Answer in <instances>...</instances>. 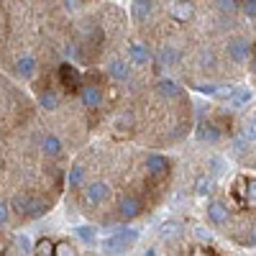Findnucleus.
I'll use <instances>...</instances> for the list:
<instances>
[{
    "instance_id": "f257e3e1",
    "label": "nucleus",
    "mask_w": 256,
    "mask_h": 256,
    "mask_svg": "<svg viewBox=\"0 0 256 256\" xmlns=\"http://www.w3.org/2000/svg\"><path fill=\"white\" fill-rule=\"evenodd\" d=\"M13 205L18 208V212H24V216H31V218H41L44 212L49 210V205L38 198H31V195H16Z\"/></svg>"
},
{
    "instance_id": "f03ea898",
    "label": "nucleus",
    "mask_w": 256,
    "mask_h": 256,
    "mask_svg": "<svg viewBox=\"0 0 256 256\" xmlns=\"http://www.w3.org/2000/svg\"><path fill=\"white\" fill-rule=\"evenodd\" d=\"M108 198H110V187L105 182H92V184H88V190H84V200H88L90 205H102Z\"/></svg>"
},
{
    "instance_id": "7ed1b4c3",
    "label": "nucleus",
    "mask_w": 256,
    "mask_h": 256,
    "mask_svg": "<svg viewBox=\"0 0 256 256\" xmlns=\"http://www.w3.org/2000/svg\"><path fill=\"white\" fill-rule=\"evenodd\" d=\"M228 56L233 62H246L251 56V41H246V38H230L228 41Z\"/></svg>"
},
{
    "instance_id": "20e7f679",
    "label": "nucleus",
    "mask_w": 256,
    "mask_h": 256,
    "mask_svg": "<svg viewBox=\"0 0 256 256\" xmlns=\"http://www.w3.org/2000/svg\"><path fill=\"white\" fill-rule=\"evenodd\" d=\"M208 218H210V223H216V226H226V223L230 220V210H228L226 202L212 200V202L208 205Z\"/></svg>"
},
{
    "instance_id": "39448f33",
    "label": "nucleus",
    "mask_w": 256,
    "mask_h": 256,
    "mask_svg": "<svg viewBox=\"0 0 256 256\" xmlns=\"http://www.w3.org/2000/svg\"><path fill=\"white\" fill-rule=\"evenodd\" d=\"M59 80H62V84L64 88H70V90H80V72H77V67H72V64H67L64 62L62 67H59Z\"/></svg>"
},
{
    "instance_id": "423d86ee",
    "label": "nucleus",
    "mask_w": 256,
    "mask_h": 256,
    "mask_svg": "<svg viewBox=\"0 0 256 256\" xmlns=\"http://www.w3.org/2000/svg\"><path fill=\"white\" fill-rule=\"evenodd\" d=\"M118 212H120V218H123V220L136 218L138 212H141V200H138V198H134V195L123 198V200L118 202Z\"/></svg>"
},
{
    "instance_id": "0eeeda50",
    "label": "nucleus",
    "mask_w": 256,
    "mask_h": 256,
    "mask_svg": "<svg viewBox=\"0 0 256 256\" xmlns=\"http://www.w3.org/2000/svg\"><path fill=\"white\" fill-rule=\"evenodd\" d=\"M80 100H82L84 108H98V105L102 102V92H100V88H95V84H88V88L80 84Z\"/></svg>"
},
{
    "instance_id": "6e6552de",
    "label": "nucleus",
    "mask_w": 256,
    "mask_h": 256,
    "mask_svg": "<svg viewBox=\"0 0 256 256\" xmlns=\"http://www.w3.org/2000/svg\"><path fill=\"white\" fill-rule=\"evenodd\" d=\"M131 13H134V18L138 20V24H146L154 13V0H134Z\"/></svg>"
},
{
    "instance_id": "1a4fd4ad",
    "label": "nucleus",
    "mask_w": 256,
    "mask_h": 256,
    "mask_svg": "<svg viewBox=\"0 0 256 256\" xmlns=\"http://www.w3.org/2000/svg\"><path fill=\"white\" fill-rule=\"evenodd\" d=\"M146 166H148V174H154V177H164L169 172V162L159 154H152L146 159Z\"/></svg>"
},
{
    "instance_id": "9d476101",
    "label": "nucleus",
    "mask_w": 256,
    "mask_h": 256,
    "mask_svg": "<svg viewBox=\"0 0 256 256\" xmlns=\"http://www.w3.org/2000/svg\"><path fill=\"white\" fill-rule=\"evenodd\" d=\"M108 72H110V77L118 80V82H126L128 77H131V67H128V62H123V59H113V62L108 64Z\"/></svg>"
},
{
    "instance_id": "9b49d317",
    "label": "nucleus",
    "mask_w": 256,
    "mask_h": 256,
    "mask_svg": "<svg viewBox=\"0 0 256 256\" xmlns=\"http://www.w3.org/2000/svg\"><path fill=\"white\" fill-rule=\"evenodd\" d=\"M34 72H36V59L34 56H18V62H16V74L18 77H34Z\"/></svg>"
},
{
    "instance_id": "f8f14e48",
    "label": "nucleus",
    "mask_w": 256,
    "mask_h": 256,
    "mask_svg": "<svg viewBox=\"0 0 256 256\" xmlns=\"http://www.w3.org/2000/svg\"><path fill=\"white\" fill-rule=\"evenodd\" d=\"M198 138L205 141V144H216L220 138V131H218V126H212V123H202L198 128Z\"/></svg>"
},
{
    "instance_id": "ddd939ff",
    "label": "nucleus",
    "mask_w": 256,
    "mask_h": 256,
    "mask_svg": "<svg viewBox=\"0 0 256 256\" xmlns=\"http://www.w3.org/2000/svg\"><path fill=\"white\" fill-rule=\"evenodd\" d=\"M156 92L162 95V98H180V84L177 82H172V80H159L156 82Z\"/></svg>"
},
{
    "instance_id": "4468645a",
    "label": "nucleus",
    "mask_w": 256,
    "mask_h": 256,
    "mask_svg": "<svg viewBox=\"0 0 256 256\" xmlns=\"http://www.w3.org/2000/svg\"><path fill=\"white\" fill-rule=\"evenodd\" d=\"M148 56H152V54H148V49L144 44H131V46H128V59H131L134 64H146Z\"/></svg>"
},
{
    "instance_id": "2eb2a0df",
    "label": "nucleus",
    "mask_w": 256,
    "mask_h": 256,
    "mask_svg": "<svg viewBox=\"0 0 256 256\" xmlns=\"http://www.w3.org/2000/svg\"><path fill=\"white\" fill-rule=\"evenodd\" d=\"M41 148H44L46 156H59L62 154V141L56 136H46L44 141H41Z\"/></svg>"
},
{
    "instance_id": "dca6fc26",
    "label": "nucleus",
    "mask_w": 256,
    "mask_h": 256,
    "mask_svg": "<svg viewBox=\"0 0 256 256\" xmlns=\"http://www.w3.org/2000/svg\"><path fill=\"white\" fill-rule=\"evenodd\" d=\"M74 233H77V238L82 244H95V238H98V228L95 226H80V228H74Z\"/></svg>"
},
{
    "instance_id": "f3484780",
    "label": "nucleus",
    "mask_w": 256,
    "mask_h": 256,
    "mask_svg": "<svg viewBox=\"0 0 256 256\" xmlns=\"http://www.w3.org/2000/svg\"><path fill=\"white\" fill-rule=\"evenodd\" d=\"M172 16H174L177 20H190L192 16H195V8H192L190 3H184V0H182V3H177V6L172 8Z\"/></svg>"
},
{
    "instance_id": "a211bd4d",
    "label": "nucleus",
    "mask_w": 256,
    "mask_h": 256,
    "mask_svg": "<svg viewBox=\"0 0 256 256\" xmlns=\"http://www.w3.org/2000/svg\"><path fill=\"white\" fill-rule=\"evenodd\" d=\"M180 230H182V226H180V223L169 220V223H164V226L159 228V236H162L164 241H169V238H177V236H180Z\"/></svg>"
},
{
    "instance_id": "6ab92c4d",
    "label": "nucleus",
    "mask_w": 256,
    "mask_h": 256,
    "mask_svg": "<svg viewBox=\"0 0 256 256\" xmlns=\"http://www.w3.org/2000/svg\"><path fill=\"white\" fill-rule=\"evenodd\" d=\"M116 236H118L126 246H131V244L138 241V230H136V228H116Z\"/></svg>"
},
{
    "instance_id": "aec40b11",
    "label": "nucleus",
    "mask_w": 256,
    "mask_h": 256,
    "mask_svg": "<svg viewBox=\"0 0 256 256\" xmlns=\"http://www.w3.org/2000/svg\"><path fill=\"white\" fill-rule=\"evenodd\" d=\"M102 248H105V251H108V254H123V251H126L128 246H126V244H123V241H120V238L116 236V233H113V236H110V238H105V244H102Z\"/></svg>"
},
{
    "instance_id": "412c9836",
    "label": "nucleus",
    "mask_w": 256,
    "mask_h": 256,
    "mask_svg": "<svg viewBox=\"0 0 256 256\" xmlns=\"http://www.w3.org/2000/svg\"><path fill=\"white\" fill-rule=\"evenodd\" d=\"M177 59H180V54H177L174 46H164L159 52V64H162V67H169V64H174Z\"/></svg>"
},
{
    "instance_id": "4be33fe9",
    "label": "nucleus",
    "mask_w": 256,
    "mask_h": 256,
    "mask_svg": "<svg viewBox=\"0 0 256 256\" xmlns=\"http://www.w3.org/2000/svg\"><path fill=\"white\" fill-rule=\"evenodd\" d=\"M38 102H41V108H46V110H56V108H59V98H56V92H52V90L41 92Z\"/></svg>"
},
{
    "instance_id": "5701e85b",
    "label": "nucleus",
    "mask_w": 256,
    "mask_h": 256,
    "mask_svg": "<svg viewBox=\"0 0 256 256\" xmlns=\"http://www.w3.org/2000/svg\"><path fill=\"white\" fill-rule=\"evenodd\" d=\"M82 177H84V169L77 164V166H72V172H70V177H67V182H70V187H77V184H82Z\"/></svg>"
},
{
    "instance_id": "b1692460",
    "label": "nucleus",
    "mask_w": 256,
    "mask_h": 256,
    "mask_svg": "<svg viewBox=\"0 0 256 256\" xmlns=\"http://www.w3.org/2000/svg\"><path fill=\"white\" fill-rule=\"evenodd\" d=\"M238 8H244V13H246L248 20L256 18V0H244V3H238Z\"/></svg>"
},
{
    "instance_id": "393cba45",
    "label": "nucleus",
    "mask_w": 256,
    "mask_h": 256,
    "mask_svg": "<svg viewBox=\"0 0 256 256\" xmlns=\"http://www.w3.org/2000/svg\"><path fill=\"white\" fill-rule=\"evenodd\" d=\"M210 187H212V180H210V177H200V180H198V184H195L198 195H208Z\"/></svg>"
},
{
    "instance_id": "a878e982",
    "label": "nucleus",
    "mask_w": 256,
    "mask_h": 256,
    "mask_svg": "<svg viewBox=\"0 0 256 256\" xmlns=\"http://www.w3.org/2000/svg\"><path fill=\"white\" fill-rule=\"evenodd\" d=\"M218 8L226 13H236L238 10V0H218Z\"/></svg>"
},
{
    "instance_id": "bb28decb",
    "label": "nucleus",
    "mask_w": 256,
    "mask_h": 256,
    "mask_svg": "<svg viewBox=\"0 0 256 256\" xmlns=\"http://www.w3.org/2000/svg\"><path fill=\"white\" fill-rule=\"evenodd\" d=\"M31 254H54V244L52 241H41L36 246V251H31Z\"/></svg>"
},
{
    "instance_id": "cd10ccee",
    "label": "nucleus",
    "mask_w": 256,
    "mask_h": 256,
    "mask_svg": "<svg viewBox=\"0 0 256 256\" xmlns=\"http://www.w3.org/2000/svg\"><path fill=\"white\" fill-rule=\"evenodd\" d=\"M200 64H202V70H212V67H216V56H212V54H202Z\"/></svg>"
},
{
    "instance_id": "c85d7f7f",
    "label": "nucleus",
    "mask_w": 256,
    "mask_h": 256,
    "mask_svg": "<svg viewBox=\"0 0 256 256\" xmlns=\"http://www.w3.org/2000/svg\"><path fill=\"white\" fill-rule=\"evenodd\" d=\"M54 254H59V256H72V254H74V248H72L70 244H59V246L54 248Z\"/></svg>"
},
{
    "instance_id": "c756f323",
    "label": "nucleus",
    "mask_w": 256,
    "mask_h": 256,
    "mask_svg": "<svg viewBox=\"0 0 256 256\" xmlns=\"http://www.w3.org/2000/svg\"><path fill=\"white\" fill-rule=\"evenodd\" d=\"M16 244H18V248H20V251H31V238H28V236H18V238H16Z\"/></svg>"
},
{
    "instance_id": "7c9ffc66",
    "label": "nucleus",
    "mask_w": 256,
    "mask_h": 256,
    "mask_svg": "<svg viewBox=\"0 0 256 256\" xmlns=\"http://www.w3.org/2000/svg\"><path fill=\"white\" fill-rule=\"evenodd\" d=\"M246 146H248V138H246V136H238V138H236V154H244Z\"/></svg>"
},
{
    "instance_id": "2f4dec72",
    "label": "nucleus",
    "mask_w": 256,
    "mask_h": 256,
    "mask_svg": "<svg viewBox=\"0 0 256 256\" xmlns=\"http://www.w3.org/2000/svg\"><path fill=\"white\" fill-rule=\"evenodd\" d=\"M64 6H67V10H80L82 8V0H64Z\"/></svg>"
},
{
    "instance_id": "473e14b6",
    "label": "nucleus",
    "mask_w": 256,
    "mask_h": 256,
    "mask_svg": "<svg viewBox=\"0 0 256 256\" xmlns=\"http://www.w3.org/2000/svg\"><path fill=\"white\" fill-rule=\"evenodd\" d=\"M8 223V205L6 202H0V226Z\"/></svg>"
},
{
    "instance_id": "72a5a7b5",
    "label": "nucleus",
    "mask_w": 256,
    "mask_h": 256,
    "mask_svg": "<svg viewBox=\"0 0 256 256\" xmlns=\"http://www.w3.org/2000/svg\"><path fill=\"white\" fill-rule=\"evenodd\" d=\"M198 236H200V238H210V236H208V230H205V228H198Z\"/></svg>"
}]
</instances>
